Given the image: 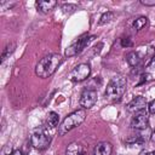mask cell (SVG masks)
I'll return each instance as SVG.
<instances>
[{
  "label": "cell",
  "instance_id": "26",
  "mask_svg": "<svg viewBox=\"0 0 155 155\" xmlns=\"http://www.w3.org/2000/svg\"><path fill=\"white\" fill-rule=\"evenodd\" d=\"M154 65H155V56L151 58V61H150V63L148 64V67H149V68H151V67H154Z\"/></svg>",
  "mask_w": 155,
  "mask_h": 155
},
{
  "label": "cell",
  "instance_id": "23",
  "mask_svg": "<svg viewBox=\"0 0 155 155\" xmlns=\"http://www.w3.org/2000/svg\"><path fill=\"white\" fill-rule=\"evenodd\" d=\"M149 78H150V74H143V75H142V80L139 81V85H140V84H143L144 81L147 82V81L149 80Z\"/></svg>",
  "mask_w": 155,
  "mask_h": 155
},
{
  "label": "cell",
  "instance_id": "17",
  "mask_svg": "<svg viewBox=\"0 0 155 155\" xmlns=\"http://www.w3.org/2000/svg\"><path fill=\"white\" fill-rule=\"evenodd\" d=\"M15 48H16V44H15V42H10V44H7L6 47H5L4 51H2V54H1V62L6 61V59L10 57V54H12V52L15 51Z\"/></svg>",
  "mask_w": 155,
  "mask_h": 155
},
{
  "label": "cell",
  "instance_id": "12",
  "mask_svg": "<svg viewBox=\"0 0 155 155\" xmlns=\"http://www.w3.org/2000/svg\"><path fill=\"white\" fill-rule=\"evenodd\" d=\"M57 5V1L54 0H39L36 1V7L41 13H48L54 8Z\"/></svg>",
  "mask_w": 155,
  "mask_h": 155
},
{
  "label": "cell",
  "instance_id": "5",
  "mask_svg": "<svg viewBox=\"0 0 155 155\" xmlns=\"http://www.w3.org/2000/svg\"><path fill=\"white\" fill-rule=\"evenodd\" d=\"M94 36L92 35H88V34H85V35H81L80 38H78L74 42H71L67 48H65V57H73V56H76L79 53H81L85 47L91 42V40L93 39Z\"/></svg>",
  "mask_w": 155,
  "mask_h": 155
},
{
  "label": "cell",
  "instance_id": "2",
  "mask_svg": "<svg viewBox=\"0 0 155 155\" xmlns=\"http://www.w3.org/2000/svg\"><path fill=\"white\" fill-rule=\"evenodd\" d=\"M126 86H127L126 78L122 75H115L108 82V85L105 87L104 96L110 101H119L124 96V93L126 91Z\"/></svg>",
  "mask_w": 155,
  "mask_h": 155
},
{
  "label": "cell",
  "instance_id": "11",
  "mask_svg": "<svg viewBox=\"0 0 155 155\" xmlns=\"http://www.w3.org/2000/svg\"><path fill=\"white\" fill-rule=\"evenodd\" d=\"M65 155H86V150L84 145L78 142L70 143L65 149Z\"/></svg>",
  "mask_w": 155,
  "mask_h": 155
},
{
  "label": "cell",
  "instance_id": "15",
  "mask_svg": "<svg viewBox=\"0 0 155 155\" xmlns=\"http://www.w3.org/2000/svg\"><path fill=\"white\" fill-rule=\"evenodd\" d=\"M148 138H149V136H145L144 132H140L138 134H134V136L127 138L126 142L128 144H144L148 140Z\"/></svg>",
  "mask_w": 155,
  "mask_h": 155
},
{
  "label": "cell",
  "instance_id": "21",
  "mask_svg": "<svg viewBox=\"0 0 155 155\" xmlns=\"http://www.w3.org/2000/svg\"><path fill=\"white\" fill-rule=\"evenodd\" d=\"M148 109L150 114H155V99H153L149 104H148Z\"/></svg>",
  "mask_w": 155,
  "mask_h": 155
},
{
  "label": "cell",
  "instance_id": "4",
  "mask_svg": "<svg viewBox=\"0 0 155 155\" xmlns=\"http://www.w3.org/2000/svg\"><path fill=\"white\" fill-rule=\"evenodd\" d=\"M51 143V136L46 132L44 127L35 128L30 136V144L38 150H45Z\"/></svg>",
  "mask_w": 155,
  "mask_h": 155
},
{
  "label": "cell",
  "instance_id": "14",
  "mask_svg": "<svg viewBox=\"0 0 155 155\" xmlns=\"http://www.w3.org/2000/svg\"><path fill=\"white\" fill-rule=\"evenodd\" d=\"M126 62L131 65V67H138L142 62V58L138 54V52L136 51H132V52H128L126 54Z\"/></svg>",
  "mask_w": 155,
  "mask_h": 155
},
{
  "label": "cell",
  "instance_id": "8",
  "mask_svg": "<svg viewBox=\"0 0 155 155\" xmlns=\"http://www.w3.org/2000/svg\"><path fill=\"white\" fill-rule=\"evenodd\" d=\"M148 124H149V116L145 110L134 113V116L131 120V127L134 130H144L148 127Z\"/></svg>",
  "mask_w": 155,
  "mask_h": 155
},
{
  "label": "cell",
  "instance_id": "1",
  "mask_svg": "<svg viewBox=\"0 0 155 155\" xmlns=\"http://www.w3.org/2000/svg\"><path fill=\"white\" fill-rule=\"evenodd\" d=\"M61 63H62V57L58 53L47 54L38 62V64L35 67V74L42 79L50 78L51 75H53L56 73V70L58 69Z\"/></svg>",
  "mask_w": 155,
  "mask_h": 155
},
{
  "label": "cell",
  "instance_id": "22",
  "mask_svg": "<svg viewBox=\"0 0 155 155\" xmlns=\"http://www.w3.org/2000/svg\"><path fill=\"white\" fill-rule=\"evenodd\" d=\"M140 4L144 6H155V0H140Z\"/></svg>",
  "mask_w": 155,
  "mask_h": 155
},
{
  "label": "cell",
  "instance_id": "24",
  "mask_svg": "<svg viewBox=\"0 0 155 155\" xmlns=\"http://www.w3.org/2000/svg\"><path fill=\"white\" fill-rule=\"evenodd\" d=\"M139 155H155V150H153V151H142Z\"/></svg>",
  "mask_w": 155,
  "mask_h": 155
},
{
  "label": "cell",
  "instance_id": "6",
  "mask_svg": "<svg viewBox=\"0 0 155 155\" xmlns=\"http://www.w3.org/2000/svg\"><path fill=\"white\" fill-rule=\"evenodd\" d=\"M91 74V65L88 63H80L78 64L68 75L69 80L74 82H81L86 80Z\"/></svg>",
  "mask_w": 155,
  "mask_h": 155
},
{
  "label": "cell",
  "instance_id": "20",
  "mask_svg": "<svg viewBox=\"0 0 155 155\" xmlns=\"http://www.w3.org/2000/svg\"><path fill=\"white\" fill-rule=\"evenodd\" d=\"M75 7H76L75 5H71V4H68V5H67V4H65V5L62 6V10H64V12H68V11L71 12L73 10H75Z\"/></svg>",
  "mask_w": 155,
  "mask_h": 155
},
{
  "label": "cell",
  "instance_id": "25",
  "mask_svg": "<svg viewBox=\"0 0 155 155\" xmlns=\"http://www.w3.org/2000/svg\"><path fill=\"white\" fill-rule=\"evenodd\" d=\"M11 155H23V153H22L19 149H16V150H13V151L11 153Z\"/></svg>",
  "mask_w": 155,
  "mask_h": 155
},
{
  "label": "cell",
  "instance_id": "9",
  "mask_svg": "<svg viewBox=\"0 0 155 155\" xmlns=\"http://www.w3.org/2000/svg\"><path fill=\"white\" fill-rule=\"evenodd\" d=\"M145 107H147V99H145V97H143V96H136L127 104V110L130 113H138L140 110H144Z\"/></svg>",
  "mask_w": 155,
  "mask_h": 155
},
{
  "label": "cell",
  "instance_id": "27",
  "mask_svg": "<svg viewBox=\"0 0 155 155\" xmlns=\"http://www.w3.org/2000/svg\"><path fill=\"white\" fill-rule=\"evenodd\" d=\"M150 139H151V142L155 143V128L153 130V132H151V134H150Z\"/></svg>",
  "mask_w": 155,
  "mask_h": 155
},
{
  "label": "cell",
  "instance_id": "7",
  "mask_svg": "<svg viewBox=\"0 0 155 155\" xmlns=\"http://www.w3.org/2000/svg\"><path fill=\"white\" fill-rule=\"evenodd\" d=\"M97 98H98L97 90L91 88V87H86V88L81 92L79 103H80V105L82 107V109H90V108H92V107L96 104Z\"/></svg>",
  "mask_w": 155,
  "mask_h": 155
},
{
  "label": "cell",
  "instance_id": "3",
  "mask_svg": "<svg viewBox=\"0 0 155 155\" xmlns=\"http://www.w3.org/2000/svg\"><path fill=\"white\" fill-rule=\"evenodd\" d=\"M86 119V110L85 109H78L73 113H70L58 126V134L63 136L65 133H68L69 131H71L73 128L80 126Z\"/></svg>",
  "mask_w": 155,
  "mask_h": 155
},
{
  "label": "cell",
  "instance_id": "13",
  "mask_svg": "<svg viewBox=\"0 0 155 155\" xmlns=\"http://www.w3.org/2000/svg\"><path fill=\"white\" fill-rule=\"evenodd\" d=\"M148 23H149L148 18H147L145 16H140V17H138V18H136V19L133 21V23H132V29H133L134 31H140V30H143V29L148 25Z\"/></svg>",
  "mask_w": 155,
  "mask_h": 155
},
{
  "label": "cell",
  "instance_id": "19",
  "mask_svg": "<svg viewBox=\"0 0 155 155\" xmlns=\"http://www.w3.org/2000/svg\"><path fill=\"white\" fill-rule=\"evenodd\" d=\"M121 45H122L124 47H131V46L133 45V42H132V40H131L130 36H124V38L121 39Z\"/></svg>",
  "mask_w": 155,
  "mask_h": 155
},
{
  "label": "cell",
  "instance_id": "10",
  "mask_svg": "<svg viewBox=\"0 0 155 155\" xmlns=\"http://www.w3.org/2000/svg\"><path fill=\"white\" fill-rule=\"evenodd\" d=\"M113 151V145L110 142H99L93 150V155H110Z\"/></svg>",
  "mask_w": 155,
  "mask_h": 155
},
{
  "label": "cell",
  "instance_id": "16",
  "mask_svg": "<svg viewBox=\"0 0 155 155\" xmlns=\"http://www.w3.org/2000/svg\"><path fill=\"white\" fill-rule=\"evenodd\" d=\"M46 122H47V126L51 127V128L59 126V125H58V122H59V115H58L56 111H50V113L47 114Z\"/></svg>",
  "mask_w": 155,
  "mask_h": 155
},
{
  "label": "cell",
  "instance_id": "18",
  "mask_svg": "<svg viewBox=\"0 0 155 155\" xmlns=\"http://www.w3.org/2000/svg\"><path fill=\"white\" fill-rule=\"evenodd\" d=\"M114 16H115L114 12H111V11H107L105 13H103V15L101 16L98 24H99V25H103V24H105V23H109L110 21H113Z\"/></svg>",
  "mask_w": 155,
  "mask_h": 155
}]
</instances>
